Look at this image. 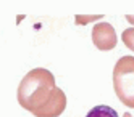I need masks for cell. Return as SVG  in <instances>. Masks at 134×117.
<instances>
[{
  "label": "cell",
  "instance_id": "1",
  "mask_svg": "<svg viewBox=\"0 0 134 117\" xmlns=\"http://www.w3.org/2000/svg\"><path fill=\"white\" fill-rule=\"evenodd\" d=\"M55 90V77L49 69L36 67L29 71L18 87V103L29 112H36L49 101Z\"/></svg>",
  "mask_w": 134,
  "mask_h": 117
},
{
  "label": "cell",
  "instance_id": "2",
  "mask_svg": "<svg viewBox=\"0 0 134 117\" xmlns=\"http://www.w3.org/2000/svg\"><path fill=\"white\" fill-rule=\"evenodd\" d=\"M113 88L118 100L134 109V56H123L113 67Z\"/></svg>",
  "mask_w": 134,
  "mask_h": 117
},
{
  "label": "cell",
  "instance_id": "3",
  "mask_svg": "<svg viewBox=\"0 0 134 117\" xmlns=\"http://www.w3.org/2000/svg\"><path fill=\"white\" fill-rule=\"evenodd\" d=\"M92 42L102 51L113 50L118 43L116 31L108 23H97L92 27Z\"/></svg>",
  "mask_w": 134,
  "mask_h": 117
},
{
  "label": "cell",
  "instance_id": "4",
  "mask_svg": "<svg viewBox=\"0 0 134 117\" xmlns=\"http://www.w3.org/2000/svg\"><path fill=\"white\" fill-rule=\"evenodd\" d=\"M66 108V96L65 92L58 87H55V90L52 92V96L49 98L41 109H37L34 112L36 117H58L60 114H63Z\"/></svg>",
  "mask_w": 134,
  "mask_h": 117
},
{
  "label": "cell",
  "instance_id": "5",
  "mask_svg": "<svg viewBox=\"0 0 134 117\" xmlns=\"http://www.w3.org/2000/svg\"><path fill=\"white\" fill-rule=\"evenodd\" d=\"M86 117H120V115L113 108H110V106L99 104V106H95V108H92Z\"/></svg>",
  "mask_w": 134,
  "mask_h": 117
},
{
  "label": "cell",
  "instance_id": "6",
  "mask_svg": "<svg viewBox=\"0 0 134 117\" xmlns=\"http://www.w3.org/2000/svg\"><path fill=\"white\" fill-rule=\"evenodd\" d=\"M121 38H123V43L126 45L129 50H132V51H134V27L124 29L123 34H121Z\"/></svg>",
  "mask_w": 134,
  "mask_h": 117
},
{
  "label": "cell",
  "instance_id": "7",
  "mask_svg": "<svg viewBox=\"0 0 134 117\" xmlns=\"http://www.w3.org/2000/svg\"><path fill=\"white\" fill-rule=\"evenodd\" d=\"M100 16H76V23L78 24H86L89 21H94V19H99Z\"/></svg>",
  "mask_w": 134,
  "mask_h": 117
},
{
  "label": "cell",
  "instance_id": "8",
  "mask_svg": "<svg viewBox=\"0 0 134 117\" xmlns=\"http://www.w3.org/2000/svg\"><path fill=\"white\" fill-rule=\"evenodd\" d=\"M126 19H128L129 23H132V24H134V16H129V15H128V16H126Z\"/></svg>",
  "mask_w": 134,
  "mask_h": 117
},
{
  "label": "cell",
  "instance_id": "9",
  "mask_svg": "<svg viewBox=\"0 0 134 117\" xmlns=\"http://www.w3.org/2000/svg\"><path fill=\"white\" fill-rule=\"evenodd\" d=\"M123 117H132V115H131V114L128 112V114H123Z\"/></svg>",
  "mask_w": 134,
  "mask_h": 117
}]
</instances>
